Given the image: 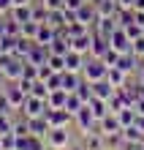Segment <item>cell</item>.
<instances>
[{
    "instance_id": "ab89813d",
    "label": "cell",
    "mask_w": 144,
    "mask_h": 150,
    "mask_svg": "<svg viewBox=\"0 0 144 150\" xmlns=\"http://www.w3.org/2000/svg\"><path fill=\"white\" fill-rule=\"evenodd\" d=\"M136 82H139V85H144V63L139 66V71H136Z\"/></svg>"
},
{
    "instance_id": "b9f144b4",
    "label": "cell",
    "mask_w": 144,
    "mask_h": 150,
    "mask_svg": "<svg viewBox=\"0 0 144 150\" xmlns=\"http://www.w3.org/2000/svg\"><path fill=\"white\" fill-rule=\"evenodd\" d=\"M136 126H139V128L144 131V115H136Z\"/></svg>"
},
{
    "instance_id": "1f68e13d",
    "label": "cell",
    "mask_w": 144,
    "mask_h": 150,
    "mask_svg": "<svg viewBox=\"0 0 144 150\" xmlns=\"http://www.w3.org/2000/svg\"><path fill=\"white\" fill-rule=\"evenodd\" d=\"M6 131H14V117L8 112H0V134H6Z\"/></svg>"
},
{
    "instance_id": "603a6c76",
    "label": "cell",
    "mask_w": 144,
    "mask_h": 150,
    "mask_svg": "<svg viewBox=\"0 0 144 150\" xmlns=\"http://www.w3.org/2000/svg\"><path fill=\"white\" fill-rule=\"evenodd\" d=\"M114 115L120 117V126H122V128H128V126H133V123H136V109H133V107H125V109L114 112Z\"/></svg>"
},
{
    "instance_id": "f6af8a7d",
    "label": "cell",
    "mask_w": 144,
    "mask_h": 150,
    "mask_svg": "<svg viewBox=\"0 0 144 150\" xmlns=\"http://www.w3.org/2000/svg\"><path fill=\"white\" fill-rule=\"evenodd\" d=\"M6 82V74H3V66H0V85Z\"/></svg>"
},
{
    "instance_id": "5b68a950",
    "label": "cell",
    "mask_w": 144,
    "mask_h": 150,
    "mask_svg": "<svg viewBox=\"0 0 144 150\" xmlns=\"http://www.w3.org/2000/svg\"><path fill=\"white\" fill-rule=\"evenodd\" d=\"M74 120H76V126H79V131H82V134H90V131H95V128H98V120H95V115L90 112L87 104L74 115Z\"/></svg>"
},
{
    "instance_id": "5bb4252c",
    "label": "cell",
    "mask_w": 144,
    "mask_h": 150,
    "mask_svg": "<svg viewBox=\"0 0 144 150\" xmlns=\"http://www.w3.org/2000/svg\"><path fill=\"white\" fill-rule=\"evenodd\" d=\"M27 63H33V66H44L49 60V49L46 47H41V44H33V49H30V55L25 57Z\"/></svg>"
},
{
    "instance_id": "6da1fadb",
    "label": "cell",
    "mask_w": 144,
    "mask_h": 150,
    "mask_svg": "<svg viewBox=\"0 0 144 150\" xmlns=\"http://www.w3.org/2000/svg\"><path fill=\"white\" fill-rule=\"evenodd\" d=\"M106 71H109V66H106L103 60L87 57L84 60V68H82V76L87 79V82H101V79H106Z\"/></svg>"
},
{
    "instance_id": "9c48e42d",
    "label": "cell",
    "mask_w": 144,
    "mask_h": 150,
    "mask_svg": "<svg viewBox=\"0 0 144 150\" xmlns=\"http://www.w3.org/2000/svg\"><path fill=\"white\" fill-rule=\"evenodd\" d=\"M93 38H95V33L87 30V33H82V36H76V38H68V41H71V49H74V52H79V55H90Z\"/></svg>"
},
{
    "instance_id": "7c38bea8",
    "label": "cell",
    "mask_w": 144,
    "mask_h": 150,
    "mask_svg": "<svg viewBox=\"0 0 144 150\" xmlns=\"http://www.w3.org/2000/svg\"><path fill=\"white\" fill-rule=\"evenodd\" d=\"M106 79L117 87V90H122L125 85L131 82V74H125L122 68H117V66H109V71H106Z\"/></svg>"
},
{
    "instance_id": "484cf974",
    "label": "cell",
    "mask_w": 144,
    "mask_h": 150,
    "mask_svg": "<svg viewBox=\"0 0 144 150\" xmlns=\"http://www.w3.org/2000/svg\"><path fill=\"white\" fill-rule=\"evenodd\" d=\"M6 36H11V38H19L22 36V25L11 19V16H6Z\"/></svg>"
},
{
    "instance_id": "e575fe53",
    "label": "cell",
    "mask_w": 144,
    "mask_h": 150,
    "mask_svg": "<svg viewBox=\"0 0 144 150\" xmlns=\"http://www.w3.org/2000/svg\"><path fill=\"white\" fill-rule=\"evenodd\" d=\"M131 52H133V55H136V57H141V60H144V36H139L136 41H133Z\"/></svg>"
},
{
    "instance_id": "f1b7e54d",
    "label": "cell",
    "mask_w": 144,
    "mask_h": 150,
    "mask_svg": "<svg viewBox=\"0 0 144 150\" xmlns=\"http://www.w3.org/2000/svg\"><path fill=\"white\" fill-rule=\"evenodd\" d=\"M46 63L52 66V71H57V74H63L65 71V55H49V60Z\"/></svg>"
},
{
    "instance_id": "277c9868",
    "label": "cell",
    "mask_w": 144,
    "mask_h": 150,
    "mask_svg": "<svg viewBox=\"0 0 144 150\" xmlns=\"http://www.w3.org/2000/svg\"><path fill=\"white\" fill-rule=\"evenodd\" d=\"M3 96L8 98V104H11L14 109H22V104H25V98H27V90H25V87L19 85V82H11L8 87H3Z\"/></svg>"
},
{
    "instance_id": "4fadbf2b",
    "label": "cell",
    "mask_w": 144,
    "mask_h": 150,
    "mask_svg": "<svg viewBox=\"0 0 144 150\" xmlns=\"http://www.w3.org/2000/svg\"><path fill=\"white\" fill-rule=\"evenodd\" d=\"M57 38V30L52 28V25H46V22H41V28H38V33H35V44H41V47H49L52 41Z\"/></svg>"
},
{
    "instance_id": "e0dca14e",
    "label": "cell",
    "mask_w": 144,
    "mask_h": 150,
    "mask_svg": "<svg viewBox=\"0 0 144 150\" xmlns=\"http://www.w3.org/2000/svg\"><path fill=\"white\" fill-rule=\"evenodd\" d=\"M87 107H90V112L95 115V120H98V123H101L106 115H109V104H106L103 98H95V96H93V98L87 101Z\"/></svg>"
},
{
    "instance_id": "74e56055",
    "label": "cell",
    "mask_w": 144,
    "mask_h": 150,
    "mask_svg": "<svg viewBox=\"0 0 144 150\" xmlns=\"http://www.w3.org/2000/svg\"><path fill=\"white\" fill-rule=\"evenodd\" d=\"M84 6V0H65V6L63 8H71V11H76V8H82Z\"/></svg>"
},
{
    "instance_id": "7402d4cb",
    "label": "cell",
    "mask_w": 144,
    "mask_h": 150,
    "mask_svg": "<svg viewBox=\"0 0 144 150\" xmlns=\"http://www.w3.org/2000/svg\"><path fill=\"white\" fill-rule=\"evenodd\" d=\"M46 25H52V28L55 30H60V28H65V11H63V8H57V11H49L46 14Z\"/></svg>"
},
{
    "instance_id": "7bdbcfd3",
    "label": "cell",
    "mask_w": 144,
    "mask_h": 150,
    "mask_svg": "<svg viewBox=\"0 0 144 150\" xmlns=\"http://www.w3.org/2000/svg\"><path fill=\"white\" fill-rule=\"evenodd\" d=\"M3 33H6V16L0 14V36H3Z\"/></svg>"
},
{
    "instance_id": "2e32d148",
    "label": "cell",
    "mask_w": 144,
    "mask_h": 150,
    "mask_svg": "<svg viewBox=\"0 0 144 150\" xmlns=\"http://www.w3.org/2000/svg\"><path fill=\"white\" fill-rule=\"evenodd\" d=\"M82 68H84V55H79V52H65V71H76V74H82Z\"/></svg>"
},
{
    "instance_id": "52a82bcc",
    "label": "cell",
    "mask_w": 144,
    "mask_h": 150,
    "mask_svg": "<svg viewBox=\"0 0 144 150\" xmlns=\"http://www.w3.org/2000/svg\"><path fill=\"white\" fill-rule=\"evenodd\" d=\"M120 28V22H117V16H98V22L93 25V33L101 38H112V33Z\"/></svg>"
},
{
    "instance_id": "7a4b0ae2",
    "label": "cell",
    "mask_w": 144,
    "mask_h": 150,
    "mask_svg": "<svg viewBox=\"0 0 144 150\" xmlns=\"http://www.w3.org/2000/svg\"><path fill=\"white\" fill-rule=\"evenodd\" d=\"M46 101L44 98H35V96H27V98H25V104H22V117H44V115H46Z\"/></svg>"
},
{
    "instance_id": "4316f807",
    "label": "cell",
    "mask_w": 144,
    "mask_h": 150,
    "mask_svg": "<svg viewBox=\"0 0 144 150\" xmlns=\"http://www.w3.org/2000/svg\"><path fill=\"white\" fill-rule=\"evenodd\" d=\"M38 28H41V22H35V19L25 22V25H22V36L30 38V41H35V33H38Z\"/></svg>"
},
{
    "instance_id": "d590c367",
    "label": "cell",
    "mask_w": 144,
    "mask_h": 150,
    "mask_svg": "<svg viewBox=\"0 0 144 150\" xmlns=\"http://www.w3.org/2000/svg\"><path fill=\"white\" fill-rule=\"evenodd\" d=\"M63 6H65V0H44V8H46V11H57Z\"/></svg>"
},
{
    "instance_id": "ffe728a7",
    "label": "cell",
    "mask_w": 144,
    "mask_h": 150,
    "mask_svg": "<svg viewBox=\"0 0 144 150\" xmlns=\"http://www.w3.org/2000/svg\"><path fill=\"white\" fill-rule=\"evenodd\" d=\"M106 49H109V38H101V36H95V38H93V47H90V55H87V57H98V60H103Z\"/></svg>"
},
{
    "instance_id": "44dd1931",
    "label": "cell",
    "mask_w": 144,
    "mask_h": 150,
    "mask_svg": "<svg viewBox=\"0 0 144 150\" xmlns=\"http://www.w3.org/2000/svg\"><path fill=\"white\" fill-rule=\"evenodd\" d=\"M11 19H16L19 25L30 22V19H33V6H14V8H11Z\"/></svg>"
},
{
    "instance_id": "d6986e66",
    "label": "cell",
    "mask_w": 144,
    "mask_h": 150,
    "mask_svg": "<svg viewBox=\"0 0 144 150\" xmlns=\"http://www.w3.org/2000/svg\"><path fill=\"white\" fill-rule=\"evenodd\" d=\"M65 98H68V90H52L49 98H46V107L49 109H65Z\"/></svg>"
},
{
    "instance_id": "f546056e",
    "label": "cell",
    "mask_w": 144,
    "mask_h": 150,
    "mask_svg": "<svg viewBox=\"0 0 144 150\" xmlns=\"http://www.w3.org/2000/svg\"><path fill=\"white\" fill-rule=\"evenodd\" d=\"M76 96H79V98H82V101L87 104L90 98H93V85H90V82H87V79H82V85H79V87H76Z\"/></svg>"
},
{
    "instance_id": "60d3db41",
    "label": "cell",
    "mask_w": 144,
    "mask_h": 150,
    "mask_svg": "<svg viewBox=\"0 0 144 150\" xmlns=\"http://www.w3.org/2000/svg\"><path fill=\"white\" fill-rule=\"evenodd\" d=\"M14 6H33V0H11Z\"/></svg>"
},
{
    "instance_id": "9a60e30c",
    "label": "cell",
    "mask_w": 144,
    "mask_h": 150,
    "mask_svg": "<svg viewBox=\"0 0 144 150\" xmlns=\"http://www.w3.org/2000/svg\"><path fill=\"white\" fill-rule=\"evenodd\" d=\"M27 126H30V134H33V137L46 139V134H49V123H46V117H30Z\"/></svg>"
},
{
    "instance_id": "ac0fdd59",
    "label": "cell",
    "mask_w": 144,
    "mask_h": 150,
    "mask_svg": "<svg viewBox=\"0 0 144 150\" xmlns=\"http://www.w3.org/2000/svg\"><path fill=\"white\" fill-rule=\"evenodd\" d=\"M82 74H76V71H63V90H68V93H76V87L82 85Z\"/></svg>"
},
{
    "instance_id": "f907efd6",
    "label": "cell",
    "mask_w": 144,
    "mask_h": 150,
    "mask_svg": "<svg viewBox=\"0 0 144 150\" xmlns=\"http://www.w3.org/2000/svg\"><path fill=\"white\" fill-rule=\"evenodd\" d=\"M122 150H125V147H122Z\"/></svg>"
},
{
    "instance_id": "8d00e7d4",
    "label": "cell",
    "mask_w": 144,
    "mask_h": 150,
    "mask_svg": "<svg viewBox=\"0 0 144 150\" xmlns=\"http://www.w3.org/2000/svg\"><path fill=\"white\" fill-rule=\"evenodd\" d=\"M117 6H120V11H133L136 0H117Z\"/></svg>"
},
{
    "instance_id": "d6a6232c",
    "label": "cell",
    "mask_w": 144,
    "mask_h": 150,
    "mask_svg": "<svg viewBox=\"0 0 144 150\" xmlns=\"http://www.w3.org/2000/svg\"><path fill=\"white\" fill-rule=\"evenodd\" d=\"M122 30L128 33V38H131V41H136V38L141 36V25H139V22H131V25H125Z\"/></svg>"
},
{
    "instance_id": "7dc6e473",
    "label": "cell",
    "mask_w": 144,
    "mask_h": 150,
    "mask_svg": "<svg viewBox=\"0 0 144 150\" xmlns=\"http://www.w3.org/2000/svg\"><path fill=\"white\" fill-rule=\"evenodd\" d=\"M0 96H3V85H0Z\"/></svg>"
},
{
    "instance_id": "83f0119b",
    "label": "cell",
    "mask_w": 144,
    "mask_h": 150,
    "mask_svg": "<svg viewBox=\"0 0 144 150\" xmlns=\"http://www.w3.org/2000/svg\"><path fill=\"white\" fill-rule=\"evenodd\" d=\"M0 147H3V150H16V134H14V131L0 134Z\"/></svg>"
},
{
    "instance_id": "cb8c5ba5",
    "label": "cell",
    "mask_w": 144,
    "mask_h": 150,
    "mask_svg": "<svg viewBox=\"0 0 144 150\" xmlns=\"http://www.w3.org/2000/svg\"><path fill=\"white\" fill-rule=\"evenodd\" d=\"M49 87H46V82H44V79H35V82L30 85V96H35V98H44V101H46L49 98Z\"/></svg>"
},
{
    "instance_id": "3957f363",
    "label": "cell",
    "mask_w": 144,
    "mask_h": 150,
    "mask_svg": "<svg viewBox=\"0 0 144 150\" xmlns=\"http://www.w3.org/2000/svg\"><path fill=\"white\" fill-rule=\"evenodd\" d=\"M0 66H3L6 82H19V79H22V71H25V60H19V57H6Z\"/></svg>"
},
{
    "instance_id": "30bf717a",
    "label": "cell",
    "mask_w": 144,
    "mask_h": 150,
    "mask_svg": "<svg viewBox=\"0 0 144 150\" xmlns=\"http://www.w3.org/2000/svg\"><path fill=\"white\" fill-rule=\"evenodd\" d=\"M109 47H114V49H117V52H120V55H122V52H131L133 41L128 38V33H125L122 28H117V30L112 33V38H109Z\"/></svg>"
},
{
    "instance_id": "c3c4849f",
    "label": "cell",
    "mask_w": 144,
    "mask_h": 150,
    "mask_svg": "<svg viewBox=\"0 0 144 150\" xmlns=\"http://www.w3.org/2000/svg\"><path fill=\"white\" fill-rule=\"evenodd\" d=\"M141 36H144V28H141Z\"/></svg>"
},
{
    "instance_id": "d4e9b609",
    "label": "cell",
    "mask_w": 144,
    "mask_h": 150,
    "mask_svg": "<svg viewBox=\"0 0 144 150\" xmlns=\"http://www.w3.org/2000/svg\"><path fill=\"white\" fill-rule=\"evenodd\" d=\"M84 107V101L79 98L76 93H68V98H65V112H71V115H76L79 109Z\"/></svg>"
},
{
    "instance_id": "ee69618b",
    "label": "cell",
    "mask_w": 144,
    "mask_h": 150,
    "mask_svg": "<svg viewBox=\"0 0 144 150\" xmlns=\"http://www.w3.org/2000/svg\"><path fill=\"white\" fill-rule=\"evenodd\" d=\"M133 11H144V0H136V6H133Z\"/></svg>"
},
{
    "instance_id": "4dcf8cb0",
    "label": "cell",
    "mask_w": 144,
    "mask_h": 150,
    "mask_svg": "<svg viewBox=\"0 0 144 150\" xmlns=\"http://www.w3.org/2000/svg\"><path fill=\"white\" fill-rule=\"evenodd\" d=\"M22 79H27V82H35V79H38V66H33V63H27V60H25Z\"/></svg>"
},
{
    "instance_id": "8fae6325",
    "label": "cell",
    "mask_w": 144,
    "mask_h": 150,
    "mask_svg": "<svg viewBox=\"0 0 144 150\" xmlns=\"http://www.w3.org/2000/svg\"><path fill=\"white\" fill-rule=\"evenodd\" d=\"M98 131H101L103 137H109V134H120V131H122V126H120V117H117L114 112H109V115H106V117H103L101 123H98Z\"/></svg>"
},
{
    "instance_id": "8992f818",
    "label": "cell",
    "mask_w": 144,
    "mask_h": 150,
    "mask_svg": "<svg viewBox=\"0 0 144 150\" xmlns=\"http://www.w3.org/2000/svg\"><path fill=\"white\" fill-rule=\"evenodd\" d=\"M46 145H49V150H65V147L71 145L68 128H49V134H46Z\"/></svg>"
},
{
    "instance_id": "bcb514c9",
    "label": "cell",
    "mask_w": 144,
    "mask_h": 150,
    "mask_svg": "<svg viewBox=\"0 0 144 150\" xmlns=\"http://www.w3.org/2000/svg\"><path fill=\"white\" fill-rule=\"evenodd\" d=\"M71 150H87V147H84V145H79V147H71Z\"/></svg>"
},
{
    "instance_id": "f35d334b",
    "label": "cell",
    "mask_w": 144,
    "mask_h": 150,
    "mask_svg": "<svg viewBox=\"0 0 144 150\" xmlns=\"http://www.w3.org/2000/svg\"><path fill=\"white\" fill-rule=\"evenodd\" d=\"M11 8H14L11 0H0V14H11Z\"/></svg>"
},
{
    "instance_id": "836d02e7",
    "label": "cell",
    "mask_w": 144,
    "mask_h": 150,
    "mask_svg": "<svg viewBox=\"0 0 144 150\" xmlns=\"http://www.w3.org/2000/svg\"><path fill=\"white\" fill-rule=\"evenodd\" d=\"M117 60H120V52H117L114 47H109V49H106V55H103V63L106 66H117Z\"/></svg>"
},
{
    "instance_id": "681fc988",
    "label": "cell",
    "mask_w": 144,
    "mask_h": 150,
    "mask_svg": "<svg viewBox=\"0 0 144 150\" xmlns=\"http://www.w3.org/2000/svg\"><path fill=\"white\" fill-rule=\"evenodd\" d=\"M0 150H3V147H0Z\"/></svg>"
},
{
    "instance_id": "ba28073f",
    "label": "cell",
    "mask_w": 144,
    "mask_h": 150,
    "mask_svg": "<svg viewBox=\"0 0 144 150\" xmlns=\"http://www.w3.org/2000/svg\"><path fill=\"white\" fill-rule=\"evenodd\" d=\"M46 123H49V128H68V123H71V117L74 115L71 112H65V109H46Z\"/></svg>"
}]
</instances>
